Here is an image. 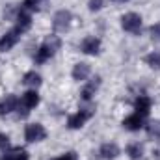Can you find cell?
Segmentation results:
<instances>
[{
    "instance_id": "1",
    "label": "cell",
    "mask_w": 160,
    "mask_h": 160,
    "mask_svg": "<svg viewBox=\"0 0 160 160\" xmlns=\"http://www.w3.org/2000/svg\"><path fill=\"white\" fill-rule=\"evenodd\" d=\"M60 45H62V41L58 39V38H50V39H47L39 48L36 50V63H39L41 65V63L48 62V60L56 54V50L60 48Z\"/></svg>"
},
{
    "instance_id": "2",
    "label": "cell",
    "mask_w": 160,
    "mask_h": 160,
    "mask_svg": "<svg viewBox=\"0 0 160 160\" xmlns=\"http://www.w3.org/2000/svg\"><path fill=\"white\" fill-rule=\"evenodd\" d=\"M39 104V95L36 89H28L26 93H22L21 101H19V106H17V114L19 118H26L30 114L32 108H36Z\"/></svg>"
},
{
    "instance_id": "3",
    "label": "cell",
    "mask_w": 160,
    "mask_h": 160,
    "mask_svg": "<svg viewBox=\"0 0 160 160\" xmlns=\"http://www.w3.org/2000/svg\"><path fill=\"white\" fill-rule=\"evenodd\" d=\"M93 114H95V106H93V104L82 106L78 112H75V114H71V116L67 118V127H69L71 130H77L80 127H84V123L89 119Z\"/></svg>"
},
{
    "instance_id": "4",
    "label": "cell",
    "mask_w": 160,
    "mask_h": 160,
    "mask_svg": "<svg viewBox=\"0 0 160 160\" xmlns=\"http://www.w3.org/2000/svg\"><path fill=\"white\" fill-rule=\"evenodd\" d=\"M71 21H73V13L69 9L56 11L54 17H52V28H54V32H65V30H69Z\"/></svg>"
},
{
    "instance_id": "5",
    "label": "cell",
    "mask_w": 160,
    "mask_h": 160,
    "mask_svg": "<svg viewBox=\"0 0 160 160\" xmlns=\"http://www.w3.org/2000/svg\"><path fill=\"white\" fill-rule=\"evenodd\" d=\"M47 138V130L41 123H30L26 125L24 128V140L28 143H38V142H43Z\"/></svg>"
},
{
    "instance_id": "6",
    "label": "cell",
    "mask_w": 160,
    "mask_h": 160,
    "mask_svg": "<svg viewBox=\"0 0 160 160\" xmlns=\"http://www.w3.org/2000/svg\"><path fill=\"white\" fill-rule=\"evenodd\" d=\"M121 28H123L125 32L138 34V32L142 30V17H140L138 13H134V11L125 13V15L121 17Z\"/></svg>"
},
{
    "instance_id": "7",
    "label": "cell",
    "mask_w": 160,
    "mask_h": 160,
    "mask_svg": "<svg viewBox=\"0 0 160 160\" xmlns=\"http://www.w3.org/2000/svg\"><path fill=\"white\" fill-rule=\"evenodd\" d=\"M21 30H17V28H11L9 32H6L2 38H0V52H8V50H11L19 39H21Z\"/></svg>"
},
{
    "instance_id": "8",
    "label": "cell",
    "mask_w": 160,
    "mask_h": 160,
    "mask_svg": "<svg viewBox=\"0 0 160 160\" xmlns=\"http://www.w3.org/2000/svg\"><path fill=\"white\" fill-rule=\"evenodd\" d=\"M80 50H82L84 54H89V56L99 54V50H101V39L95 38V36H88V38H84L82 43H80Z\"/></svg>"
},
{
    "instance_id": "9",
    "label": "cell",
    "mask_w": 160,
    "mask_h": 160,
    "mask_svg": "<svg viewBox=\"0 0 160 160\" xmlns=\"http://www.w3.org/2000/svg\"><path fill=\"white\" fill-rule=\"evenodd\" d=\"M127 130H130V132H136V130H140V128H143V125H145V118L143 116H140V114H130V116H127L123 123H121Z\"/></svg>"
},
{
    "instance_id": "10",
    "label": "cell",
    "mask_w": 160,
    "mask_h": 160,
    "mask_svg": "<svg viewBox=\"0 0 160 160\" xmlns=\"http://www.w3.org/2000/svg\"><path fill=\"white\" fill-rule=\"evenodd\" d=\"M17 106H19V99L15 95H6L0 101V116H9L17 112Z\"/></svg>"
},
{
    "instance_id": "11",
    "label": "cell",
    "mask_w": 160,
    "mask_h": 160,
    "mask_svg": "<svg viewBox=\"0 0 160 160\" xmlns=\"http://www.w3.org/2000/svg\"><path fill=\"white\" fill-rule=\"evenodd\" d=\"M99 86H101V78H99V77H95L93 80H89V82H88V84L82 88V91H80V97H82V101H84V102H89V101L93 99V95L97 93Z\"/></svg>"
},
{
    "instance_id": "12",
    "label": "cell",
    "mask_w": 160,
    "mask_h": 160,
    "mask_svg": "<svg viewBox=\"0 0 160 160\" xmlns=\"http://www.w3.org/2000/svg\"><path fill=\"white\" fill-rule=\"evenodd\" d=\"M99 155H101L102 160H114V158H118V155H119V147L114 142H106V143L101 145Z\"/></svg>"
},
{
    "instance_id": "13",
    "label": "cell",
    "mask_w": 160,
    "mask_h": 160,
    "mask_svg": "<svg viewBox=\"0 0 160 160\" xmlns=\"http://www.w3.org/2000/svg\"><path fill=\"white\" fill-rule=\"evenodd\" d=\"M151 99L147 97V95H140L136 101H134V110H136V114H140V116H149V112H151Z\"/></svg>"
},
{
    "instance_id": "14",
    "label": "cell",
    "mask_w": 160,
    "mask_h": 160,
    "mask_svg": "<svg viewBox=\"0 0 160 160\" xmlns=\"http://www.w3.org/2000/svg\"><path fill=\"white\" fill-rule=\"evenodd\" d=\"M89 75H91V67H89V63H86V62L77 63V65L73 67V71H71V77H73V80H77V82L86 80Z\"/></svg>"
},
{
    "instance_id": "15",
    "label": "cell",
    "mask_w": 160,
    "mask_h": 160,
    "mask_svg": "<svg viewBox=\"0 0 160 160\" xmlns=\"http://www.w3.org/2000/svg\"><path fill=\"white\" fill-rule=\"evenodd\" d=\"M15 28L17 30H21L22 34L32 26V15L28 13V11H22V9H19V13H17V17H15Z\"/></svg>"
},
{
    "instance_id": "16",
    "label": "cell",
    "mask_w": 160,
    "mask_h": 160,
    "mask_svg": "<svg viewBox=\"0 0 160 160\" xmlns=\"http://www.w3.org/2000/svg\"><path fill=\"white\" fill-rule=\"evenodd\" d=\"M2 160H28V153L22 147H13V149L6 151Z\"/></svg>"
},
{
    "instance_id": "17",
    "label": "cell",
    "mask_w": 160,
    "mask_h": 160,
    "mask_svg": "<svg viewBox=\"0 0 160 160\" xmlns=\"http://www.w3.org/2000/svg\"><path fill=\"white\" fill-rule=\"evenodd\" d=\"M22 84L36 89L38 86H41V75L36 73V71H28V73H24V77H22Z\"/></svg>"
},
{
    "instance_id": "18",
    "label": "cell",
    "mask_w": 160,
    "mask_h": 160,
    "mask_svg": "<svg viewBox=\"0 0 160 160\" xmlns=\"http://www.w3.org/2000/svg\"><path fill=\"white\" fill-rule=\"evenodd\" d=\"M127 155H128V158L130 160H140L142 157H143V147H142V143H138V142L128 143V147H127Z\"/></svg>"
},
{
    "instance_id": "19",
    "label": "cell",
    "mask_w": 160,
    "mask_h": 160,
    "mask_svg": "<svg viewBox=\"0 0 160 160\" xmlns=\"http://www.w3.org/2000/svg\"><path fill=\"white\" fill-rule=\"evenodd\" d=\"M143 60H145V63H147L151 69H160V52H158V50H155V52L147 54Z\"/></svg>"
},
{
    "instance_id": "20",
    "label": "cell",
    "mask_w": 160,
    "mask_h": 160,
    "mask_svg": "<svg viewBox=\"0 0 160 160\" xmlns=\"http://www.w3.org/2000/svg\"><path fill=\"white\" fill-rule=\"evenodd\" d=\"M147 134H149V136H155V138H160V119L151 121V123L147 125Z\"/></svg>"
},
{
    "instance_id": "21",
    "label": "cell",
    "mask_w": 160,
    "mask_h": 160,
    "mask_svg": "<svg viewBox=\"0 0 160 160\" xmlns=\"http://www.w3.org/2000/svg\"><path fill=\"white\" fill-rule=\"evenodd\" d=\"M21 9H22V11H28V13L38 11V2H36V0H24V2L21 4Z\"/></svg>"
},
{
    "instance_id": "22",
    "label": "cell",
    "mask_w": 160,
    "mask_h": 160,
    "mask_svg": "<svg viewBox=\"0 0 160 160\" xmlns=\"http://www.w3.org/2000/svg\"><path fill=\"white\" fill-rule=\"evenodd\" d=\"M149 36H151V39H153V41L160 43V22L153 24V26L149 28Z\"/></svg>"
},
{
    "instance_id": "23",
    "label": "cell",
    "mask_w": 160,
    "mask_h": 160,
    "mask_svg": "<svg viewBox=\"0 0 160 160\" xmlns=\"http://www.w3.org/2000/svg\"><path fill=\"white\" fill-rule=\"evenodd\" d=\"M102 6H104V0H89V4H88L89 11H99V9H102Z\"/></svg>"
},
{
    "instance_id": "24",
    "label": "cell",
    "mask_w": 160,
    "mask_h": 160,
    "mask_svg": "<svg viewBox=\"0 0 160 160\" xmlns=\"http://www.w3.org/2000/svg\"><path fill=\"white\" fill-rule=\"evenodd\" d=\"M8 147H9V138H8V134H2L0 132V149L6 151Z\"/></svg>"
},
{
    "instance_id": "25",
    "label": "cell",
    "mask_w": 160,
    "mask_h": 160,
    "mask_svg": "<svg viewBox=\"0 0 160 160\" xmlns=\"http://www.w3.org/2000/svg\"><path fill=\"white\" fill-rule=\"evenodd\" d=\"M52 160H77V153L69 151V153H63L62 157H56V158H52Z\"/></svg>"
},
{
    "instance_id": "26",
    "label": "cell",
    "mask_w": 160,
    "mask_h": 160,
    "mask_svg": "<svg viewBox=\"0 0 160 160\" xmlns=\"http://www.w3.org/2000/svg\"><path fill=\"white\" fill-rule=\"evenodd\" d=\"M112 2H118V4H125V2H128V0H112Z\"/></svg>"
}]
</instances>
